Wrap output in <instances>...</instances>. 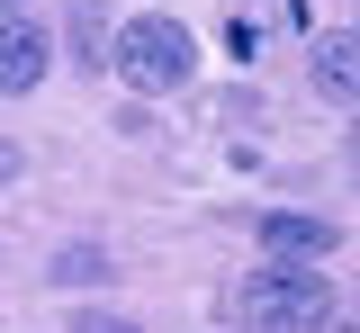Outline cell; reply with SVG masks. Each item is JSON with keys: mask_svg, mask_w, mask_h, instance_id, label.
I'll return each mask as SVG.
<instances>
[{"mask_svg": "<svg viewBox=\"0 0 360 333\" xmlns=\"http://www.w3.org/2000/svg\"><path fill=\"white\" fill-rule=\"evenodd\" d=\"M324 315H333V288L307 261H262L243 280V325L252 333H315Z\"/></svg>", "mask_w": 360, "mask_h": 333, "instance_id": "1", "label": "cell"}, {"mask_svg": "<svg viewBox=\"0 0 360 333\" xmlns=\"http://www.w3.org/2000/svg\"><path fill=\"white\" fill-rule=\"evenodd\" d=\"M108 63L127 72L135 91H180V81H189V63H198V46H189V27H180V18L144 9V18H127V27H117Z\"/></svg>", "mask_w": 360, "mask_h": 333, "instance_id": "2", "label": "cell"}, {"mask_svg": "<svg viewBox=\"0 0 360 333\" xmlns=\"http://www.w3.org/2000/svg\"><path fill=\"white\" fill-rule=\"evenodd\" d=\"M333 243H342L333 216H288V207H270V216H262V252H270V261H307V270H315Z\"/></svg>", "mask_w": 360, "mask_h": 333, "instance_id": "3", "label": "cell"}, {"mask_svg": "<svg viewBox=\"0 0 360 333\" xmlns=\"http://www.w3.org/2000/svg\"><path fill=\"white\" fill-rule=\"evenodd\" d=\"M45 81V27L0 9V91H37Z\"/></svg>", "mask_w": 360, "mask_h": 333, "instance_id": "4", "label": "cell"}, {"mask_svg": "<svg viewBox=\"0 0 360 333\" xmlns=\"http://www.w3.org/2000/svg\"><path fill=\"white\" fill-rule=\"evenodd\" d=\"M307 72H315V91H333V99H360V27H324L307 54Z\"/></svg>", "mask_w": 360, "mask_h": 333, "instance_id": "5", "label": "cell"}, {"mask_svg": "<svg viewBox=\"0 0 360 333\" xmlns=\"http://www.w3.org/2000/svg\"><path fill=\"white\" fill-rule=\"evenodd\" d=\"M108 270H117V261H108L99 243H72V252H54V280H63V288H90V280H108Z\"/></svg>", "mask_w": 360, "mask_h": 333, "instance_id": "6", "label": "cell"}, {"mask_svg": "<svg viewBox=\"0 0 360 333\" xmlns=\"http://www.w3.org/2000/svg\"><path fill=\"white\" fill-rule=\"evenodd\" d=\"M72 37H82V63H108V37H99V0H72Z\"/></svg>", "mask_w": 360, "mask_h": 333, "instance_id": "7", "label": "cell"}, {"mask_svg": "<svg viewBox=\"0 0 360 333\" xmlns=\"http://www.w3.org/2000/svg\"><path fill=\"white\" fill-rule=\"evenodd\" d=\"M225 54H234V63H252V54H262V27H252V18H234V27H225Z\"/></svg>", "mask_w": 360, "mask_h": 333, "instance_id": "8", "label": "cell"}, {"mask_svg": "<svg viewBox=\"0 0 360 333\" xmlns=\"http://www.w3.org/2000/svg\"><path fill=\"white\" fill-rule=\"evenodd\" d=\"M72 333H135L127 315H72Z\"/></svg>", "mask_w": 360, "mask_h": 333, "instance_id": "9", "label": "cell"}, {"mask_svg": "<svg viewBox=\"0 0 360 333\" xmlns=\"http://www.w3.org/2000/svg\"><path fill=\"white\" fill-rule=\"evenodd\" d=\"M18 171H27V153H18V144L0 136V181H18Z\"/></svg>", "mask_w": 360, "mask_h": 333, "instance_id": "10", "label": "cell"}, {"mask_svg": "<svg viewBox=\"0 0 360 333\" xmlns=\"http://www.w3.org/2000/svg\"><path fill=\"white\" fill-rule=\"evenodd\" d=\"M342 333H360V297H352V306H342Z\"/></svg>", "mask_w": 360, "mask_h": 333, "instance_id": "11", "label": "cell"}]
</instances>
